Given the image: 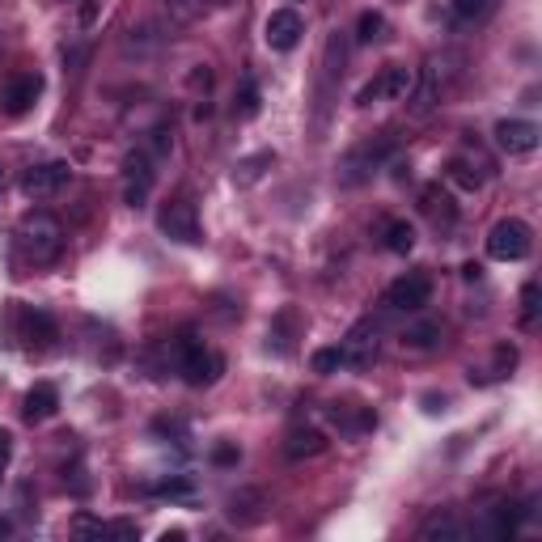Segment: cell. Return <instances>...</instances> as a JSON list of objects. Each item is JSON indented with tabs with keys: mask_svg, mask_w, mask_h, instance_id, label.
I'll return each instance as SVG.
<instances>
[{
	"mask_svg": "<svg viewBox=\"0 0 542 542\" xmlns=\"http://www.w3.org/2000/svg\"><path fill=\"white\" fill-rule=\"evenodd\" d=\"M301 34H305V22H301L297 9H276L263 26V39H267L271 51H293L301 43Z\"/></svg>",
	"mask_w": 542,
	"mask_h": 542,
	"instance_id": "cell-11",
	"label": "cell"
},
{
	"mask_svg": "<svg viewBox=\"0 0 542 542\" xmlns=\"http://www.w3.org/2000/svg\"><path fill=\"white\" fill-rule=\"evenodd\" d=\"M68 178H72L68 161H43V166H30L22 174V191L34 195V200H47V195H60L68 187Z\"/></svg>",
	"mask_w": 542,
	"mask_h": 542,
	"instance_id": "cell-7",
	"label": "cell"
},
{
	"mask_svg": "<svg viewBox=\"0 0 542 542\" xmlns=\"http://www.w3.org/2000/svg\"><path fill=\"white\" fill-rule=\"evenodd\" d=\"M153 157L149 149H136L128 153V161H123V178H128V187H123V200H128L132 208H140L144 200H149V191H153Z\"/></svg>",
	"mask_w": 542,
	"mask_h": 542,
	"instance_id": "cell-8",
	"label": "cell"
},
{
	"mask_svg": "<svg viewBox=\"0 0 542 542\" xmlns=\"http://www.w3.org/2000/svg\"><path fill=\"white\" fill-rule=\"evenodd\" d=\"M178 369H183L187 386H212L216 377L225 373V356L204 348L195 335H183L178 339Z\"/></svg>",
	"mask_w": 542,
	"mask_h": 542,
	"instance_id": "cell-3",
	"label": "cell"
},
{
	"mask_svg": "<svg viewBox=\"0 0 542 542\" xmlns=\"http://www.w3.org/2000/svg\"><path fill=\"white\" fill-rule=\"evenodd\" d=\"M382 30H386L382 13H360V22H356V39L360 43H377V39H382Z\"/></svg>",
	"mask_w": 542,
	"mask_h": 542,
	"instance_id": "cell-22",
	"label": "cell"
},
{
	"mask_svg": "<svg viewBox=\"0 0 542 542\" xmlns=\"http://www.w3.org/2000/svg\"><path fill=\"white\" fill-rule=\"evenodd\" d=\"M339 348H343V365L369 369L373 360H377V322H356Z\"/></svg>",
	"mask_w": 542,
	"mask_h": 542,
	"instance_id": "cell-12",
	"label": "cell"
},
{
	"mask_svg": "<svg viewBox=\"0 0 542 542\" xmlns=\"http://www.w3.org/2000/svg\"><path fill=\"white\" fill-rule=\"evenodd\" d=\"M343 365V348H322L314 352V373H335Z\"/></svg>",
	"mask_w": 542,
	"mask_h": 542,
	"instance_id": "cell-26",
	"label": "cell"
},
{
	"mask_svg": "<svg viewBox=\"0 0 542 542\" xmlns=\"http://www.w3.org/2000/svg\"><path fill=\"white\" fill-rule=\"evenodd\" d=\"M157 229L166 233L170 242L195 246V242H200V216H195V204H191V200H170V204H161V212H157Z\"/></svg>",
	"mask_w": 542,
	"mask_h": 542,
	"instance_id": "cell-6",
	"label": "cell"
},
{
	"mask_svg": "<svg viewBox=\"0 0 542 542\" xmlns=\"http://www.w3.org/2000/svg\"><path fill=\"white\" fill-rule=\"evenodd\" d=\"M271 153H255V157H246V161H238V170H233V183H242V187H250L255 178L263 174V166H271Z\"/></svg>",
	"mask_w": 542,
	"mask_h": 542,
	"instance_id": "cell-21",
	"label": "cell"
},
{
	"mask_svg": "<svg viewBox=\"0 0 542 542\" xmlns=\"http://www.w3.org/2000/svg\"><path fill=\"white\" fill-rule=\"evenodd\" d=\"M153 153H157V157H166V153H170V136H166V128H157V132H153Z\"/></svg>",
	"mask_w": 542,
	"mask_h": 542,
	"instance_id": "cell-30",
	"label": "cell"
},
{
	"mask_svg": "<svg viewBox=\"0 0 542 542\" xmlns=\"http://www.w3.org/2000/svg\"><path fill=\"white\" fill-rule=\"evenodd\" d=\"M17 246H22V255L34 267L56 263L60 250H64V225L56 221V216H47V212H26L22 225H17Z\"/></svg>",
	"mask_w": 542,
	"mask_h": 542,
	"instance_id": "cell-2",
	"label": "cell"
},
{
	"mask_svg": "<svg viewBox=\"0 0 542 542\" xmlns=\"http://www.w3.org/2000/svg\"><path fill=\"white\" fill-rule=\"evenodd\" d=\"M437 339H441L437 322H415V327L403 331V348H432Z\"/></svg>",
	"mask_w": 542,
	"mask_h": 542,
	"instance_id": "cell-20",
	"label": "cell"
},
{
	"mask_svg": "<svg viewBox=\"0 0 542 542\" xmlns=\"http://www.w3.org/2000/svg\"><path fill=\"white\" fill-rule=\"evenodd\" d=\"M39 94H43V77L39 72H22V77H13L9 85H5V94H0V102H5V115H26L34 102H39Z\"/></svg>",
	"mask_w": 542,
	"mask_h": 542,
	"instance_id": "cell-13",
	"label": "cell"
},
{
	"mask_svg": "<svg viewBox=\"0 0 542 542\" xmlns=\"http://www.w3.org/2000/svg\"><path fill=\"white\" fill-rule=\"evenodd\" d=\"M22 339H26V348H34V352L51 348V343L60 339L56 318L43 314V310H22Z\"/></svg>",
	"mask_w": 542,
	"mask_h": 542,
	"instance_id": "cell-14",
	"label": "cell"
},
{
	"mask_svg": "<svg viewBox=\"0 0 542 542\" xmlns=\"http://www.w3.org/2000/svg\"><path fill=\"white\" fill-rule=\"evenodd\" d=\"M411 89H415V72L411 68H399V64H394V68H386L382 72V77H377V81H369L365 89H360V106H369L373 98H390V102H403L407 94H411Z\"/></svg>",
	"mask_w": 542,
	"mask_h": 542,
	"instance_id": "cell-10",
	"label": "cell"
},
{
	"mask_svg": "<svg viewBox=\"0 0 542 542\" xmlns=\"http://www.w3.org/2000/svg\"><path fill=\"white\" fill-rule=\"evenodd\" d=\"M394 149H399V136H394V132H377L369 140L352 144V149L339 157V183L343 187H360L365 178H373L377 170L386 166Z\"/></svg>",
	"mask_w": 542,
	"mask_h": 542,
	"instance_id": "cell-1",
	"label": "cell"
},
{
	"mask_svg": "<svg viewBox=\"0 0 542 542\" xmlns=\"http://www.w3.org/2000/svg\"><path fill=\"white\" fill-rule=\"evenodd\" d=\"M449 178H454L458 187H466V191H475V187L483 183V178H479L471 166H466V161H449Z\"/></svg>",
	"mask_w": 542,
	"mask_h": 542,
	"instance_id": "cell-25",
	"label": "cell"
},
{
	"mask_svg": "<svg viewBox=\"0 0 542 542\" xmlns=\"http://www.w3.org/2000/svg\"><path fill=\"white\" fill-rule=\"evenodd\" d=\"M56 407H60V390L51 386V382H39L34 386L30 394H26V420L30 424H43V420H51V415H56Z\"/></svg>",
	"mask_w": 542,
	"mask_h": 542,
	"instance_id": "cell-15",
	"label": "cell"
},
{
	"mask_svg": "<svg viewBox=\"0 0 542 542\" xmlns=\"http://www.w3.org/2000/svg\"><path fill=\"white\" fill-rule=\"evenodd\" d=\"M420 208L432 216V221H445V225H454V204H449V195L441 191V187H424V195H420Z\"/></svg>",
	"mask_w": 542,
	"mask_h": 542,
	"instance_id": "cell-18",
	"label": "cell"
},
{
	"mask_svg": "<svg viewBox=\"0 0 542 542\" xmlns=\"http://www.w3.org/2000/svg\"><path fill=\"white\" fill-rule=\"evenodd\" d=\"M432 297V280L424 276V271H407V276H399L390 288H386V310L394 314H420L424 305Z\"/></svg>",
	"mask_w": 542,
	"mask_h": 542,
	"instance_id": "cell-5",
	"label": "cell"
},
{
	"mask_svg": "<svg viewBox=\"0 0 542 542\" xmlns=\"http://www.w3.org/2000/svg\"><path fill=\"white\" fill-rule=\"evenodd\" d=\"M9 534H13V526H9L5 517H0V538H9Z\"/></svg>",
	"mask_w": 542,
	"mask_h": 542,
	"instance_id": "cell-33",
	"label": "cell"
},
{
	"mask_svg": "<svg viewBox=\"0 0 542 542\" xmlns=\"http://www.w3.org/2000/svg\"><path fill=\"white\" fill-rule=\"evenodd\" d=\"M322 449H327V437H322L318 428H293L288 432V441H284V454L301 462V458H318Z\"/></svg>",
	"mask_w": 542,
	"mask_h": 542,
	"instance_id": "cell-16",
	"label": "cell"
},
{
	"mask_svg": "<svg viewBox=\"0 0 542 542\" xmlns=\"http://www.w3.org/2000/svg\"><path fill=\"white\" fill-rule=\"evenodd\" d=\"M496 144L504 153H513V157H526L542 144V128L530 123V119H500L496 123Z\"/></svg>",
	"mask_w": 542,
	"mask_h": 542,
	"instance_id": "cell-9",
	"label": "cell"
},
{
	"mask_svg": "<svg viewBox=\"0 0 542 542\" xmlns=\"http://www.w3.org/2000/svg\"><path fill=\"white\" fill-rule=\"evenodd\" d=\"M216 462H238V449H229V445H221V449H216V454H212Z\"/></svg>",
	"mask_w": 542,
	"mask_h": 542,
	"instance_id": "cell-32",
	"label": "cell"
},
{
	"mask_svg": "<svg viewBox=\"0 0 542 542\" xmlns=\"http://www.w3.org/2000/svg\"><path fill=\"white\" fill-rule=\"evenodd\" d=\"M521 318H526V322L538 318V284H526V288H521Z\"/></svg>",
	"mask_w": 542,
	"mask_h": 542,
	"instance_id": "cell-28",
	"label": "cell"
},
{
	"mask_svg": "<svg viewBox=\"0 0 542 542\" xmlns=\"http://www.w3.org/2000/svg\"><path fill=\"white\" fill-rule=\"evenodd\" d=\"M233 111H238L242 119H250V115H259V85L255 81H242V94H238V106H233Z\"/></svg>",
	"mask_w": 542,
	"mask_h": 542,
	"instance_id": "cell-23",
	"label": "cell"
},
{
	"mask_svg": "<svg viewBox=\"0 0 542 542\" xmlns=\"http://www.w3.org/2000/svg\"><path fill=\"white\" fill-rule=\"evenodd\" d=\"M9 454H13V437H9V432H0V466L9 462Z\"/></svg>",
	"mask_w": 542,
	"mask_h": 542,
	"instance_id": "cell-31",
	"label": "cell"
},
{
	"mask_svg": "<svg viewBox=\"0 0 542 542\" xmlns=\"http://www.w3.org/2000/svg\"><path fill=\"white\" fill-rule=\"evenodd\" d=\"M411 246H415V229L407 221H386V250H394V255H407Z\"/></svg>",
	"mask_w": 542,
	"mask_h": 542,
	"instance_id": "cell-19",
	"label": "cell"
},
{
	"mask_svg": "<svg viewBox=\"0 0 542 542\" xmlns=\"http://www.w3.org/2000/svg\"><path fill=\"white\" fill-rule=\"evenodd\" d=\"M420 538H424V542H432V538H454V542H462V538H466V526H462L458 517L437 513V517H428L424 526H420Z\"/></svg>",
	"mask_w": 542,
	"mask_h": 542,
	"instance_id": "cell-17",
	"label": "cell"
},
{
	"mask_svg": "<svg viewBox=\"0 0 542 542\" xmlns=\"http://www.w3.org/2000/svg\"><path fill=\"white\" fill-rule=\"evenodd\" d=\"M517 530V504H500V509L492 513V534L504 538V534H513Z\"/></svg>",
	"mask_w": 542,
	"mask_h": 542,
	"instance_id": "cell-24",
	"label": "cell"
},
{
	"mask_svg": "<svg viewBox=\"0 0 542 542\" xmlns=\"http://www.w3.org/2000/svg\"><path fill=\"white\" fill-rule=\"evenodd\" d=\"M530 225L526 221H517V216H509V221H500L492 233H487V255L500 259V263H517V259H526L530 255Z\"/></svg>",
	"mask_w": 542,
	"mask_h": 542,
	"instance_id": "cell-4",
	"label": "cell"
},
{
	"mask_svg": "<svg viewBox=\"0 0 542 542\" xmlns=\"http://www.w3.org/2000/svg\"><path fill=\"white\" fill-rule=\"evenodd\" d=\"M153 43H157V26H153V22H144L140 30H132L128 51H144V47H153Z\"/></svg>",
	"mask_w": 542,
	"mask_h": 542,
	"instance_id": "cell-27",
	"label": "cell"
},
{
	"mask_svg": "<svg viewBox=\"0 0 542 542\" xmlns=\"http://www.w3.org/2000/svg\"><path fill=\"white\" fill-rule=\"evenodd\" d=\"M487 5H492V0H454L458 17H466V22H475V17H483V13H487Z\"/></svg>",
	"mask_w": 542,
	"mask_h": 542,
	"instance_id": "cell-29",
	"label": "cell"
}]
</instances>
